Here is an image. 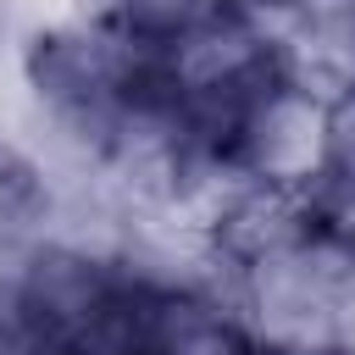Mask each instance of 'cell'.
I'll return each instance as SVG.
<instances>
[{"label":"cell","instance_id":"cell-1","mask_svg":"<svg viewBox=\"0 0 355 355\" xmlns=\"http://www.w3.org/2000/svg\"><path fill=\"white\" fill-rule=\"evenodd\" d=\"M44 211V189L33 178V166L11 150H0V239L33 227V216Z\"/></svg>","mask_w":355,"mask_h":355}]
</instances>
